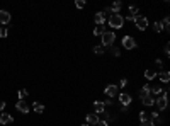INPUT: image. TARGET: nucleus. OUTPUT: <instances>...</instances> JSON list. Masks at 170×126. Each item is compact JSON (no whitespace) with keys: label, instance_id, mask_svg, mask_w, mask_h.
<instances>
[{"label":"nucleus","instance_id":"1","mask_svg":"<svg viewBox=\"0 0 170 126\" xmlns=\"http://www.w3.org/2000/svg\"><path fill=\"white\" fill-rule=\"evenodd\" d=\"M109 26L114 27V29H122V26H124V17L119 14H112L111 17H109Z\"/></svg>","mask_w":170,"mask_h":126},{"label":"nucleus","instance_id":"2","mask_svg":"<svg viewBox=\"0 0 170 126\" xmlns=\"http://www.w3.org/2000/svg\"><path fill=\"white\" fill-rule=\"evenodd\" d=\"M114 39H116V34L112 31H106L102 34V46H112Z\"/></svg>","mask_w":170,"mask_h":126},{"label":"nucleus","instance_id":"3","mask_svg":"<svg viewBox=\"0 0 170 126\" xmlns=\"http://www.w3.org/2000/svg\"><path fill=\"white\" fill-rule=\"evenodd\" d=\"M119 102L122 104V111H128V106L133 102V97H131L129 94L122 92V94H119Z\"/></svg>","mask_w":170,"mask_h":126},{"label":"nucleus","instance_id":"4","mask_svg":"<svg viewBox=\"0 0 170 126\" xmlns=\"http://www.w3.org/2000/svg\"><path fill=\"white\" fill-rule=\"evenodd\" d=\"M122 46H124L126 49L136 48V39H134L133 36H124V37H122Z\"/></svg>","mask_w":170,"mask_h":126},{"label":"nucleus","instance_id":"5","mask_svg":"<svg viewBox=\"0 0 170 126\" xmlns=\"http://www.w3.org/2000/svg\"><path fill=\"white\" fill-rule=\"evenodd\" d=\"M134 24H136V27L140 31H145L148 27V19L143 17V15H136V19H134Z\"/></svg>","mask_w":170,"mask_h":126},{"label":"nucleus","instance_id":"6","mask_svg":"<svg viewBox=\"0 0 170 126\" xmlns=\"http://www.w3.org/2000/svg\"><path fill=\"white\" fill-rule=\"evenodd\" d=\"M156 108L160 109V111H163V109H167V106H168V99H167V96H158V99L155 100Z\"/></svg>","mask_w":170,"mask_h":126},{"label":"nucleus","instance_id":"7","mask_svg":"<svg viewBox=\"0 0 170 126\" xmlns=\"http://www.w3.org/2000/svg\"><path fill=\"white\" fill-rule=\"evenodd\" d=\"M99 116L95 114V112H90V114H87V124L89 126H95L97 123H99Z\"/></svg>","mask_w":170,"mask_h":126},{"label":"nucleus","instance_id":"8","mask_svg":"<svg viewBox=\"0 0 170 126\" xmlns=\"http://www.w3.org/2000/svg\"><path fill=\"white\" fill-rule=\"evenodd\" d=\"M15 109H17L19 112H24V114H26V112H29V108H27V104L24 102V100H21V99H19V100H17V104H15Z\"/></svg>","mask_w":170,"mask_h":126},{"label":"nucleus","instance_id":"9","mask_svg":"<svg viewBox=\"0 0 170 126\" xmlns=\"http://www.w3.org/2000/svg\"><path fill=\"white\" fill-rule=\"evenodd\" d=\"M104 92H106V96H109V97H116L118 96V85H107Z\"/></svg>","mask_w":170,"mask_h":126},{"label":"nucleus","instance_id":"10","mask_svg":"<svg viewBox=\"0 0 170 126\" xmlns=\"http://www.w3.org/2000/svg\"><path fill=\"white\" fill-rule=\"evenodd\" d=\"M94 21H95L97 26H102V24L106 22V14H104V12H97V14L94 15Z\"/></svg>","mask_w":170,"mask_h":126},{"label":"nucleus","instance_id":"11","mask_svg":"<svg viewBox=\"0 0 170 126\" xmlns=\"http://www.w3.org/2000/svg\"><path fill=\"white\" fill-rule=\"evenodd\" d=\"M10 22V14L7 10H0V24H9Z\"/></svg>","mask_w":170,"mask_h":126},{"label":"nucleus","instance_id":"12","mask_svg":"<svg viewBox=\"0 0 170 126\" xmlns=\"http://www.w3.org/2000/svg\"><path fill=\"white\" fill-rule=\"evenodd\" d=\"M14 121V118H12L10 114H7V112H2L0 114V124H9V123Z\"/></svg>","mask_w":170,"mask_h":126},{"label":"nucleus","instance_id":"13","mask_svg":"<svg viewBox=\"0 0 170 126\" xmlns=\"http://www.w3.org/2000/svg\"><path fill=\"white\" fill-rule=\"evenodd\" d=\"M141 102H143L145 106H148V108H150V106H153V104H155V99H153V97L148 94V96H143V97H141Z\"/></svg>","mask_w":170,"mask_h":126},{"label":"nucleus","instance_id":"14","mask_svg":"<svg viewBox=\"0 0 170 126\" xmlns=\"http://www.w3.org/2000/svg\"><path fill=\"white\" fill-rule=\"evenodd\" d=\"M94 109H95V114H100V112L106 111V106H104V102L97 100V102H94Z\"/></svg>","mask_w":170,"mask_h":126},{"label":"nucleus","instance_id":"15","mask_svg":"<svg viewBox=\"0 0 170 126\" xmlns=\"http://www.w3.org/2000/svg\"><path fill=\"white\" fill-rule=\"evenodd\" d=\"M109 9H111L112 14H119V10H121V2H119V0H118V2H114Z\"/></svg>","mask_w":170,"mask_h":126},{"label":"nucleus","instance_id":"16","mask_svg":"<svg viewBox=\"0 0 170 126\" xmlns=\"http://www.w3.org/2000/svg\"><path fill=\"white\" fill-rule=\"evenodd\" d=\"M150 92L155 94V96H160L163 92V89H162V85H153V87H150Z\"/></svg>","mask_w":170,"mask_h":126},{"label":"nucleus","instance_id":"17","mask_svg":"<svg viewBox=\"0 0 170 126\" xmlns=\"http://www.w3.org/2000/svg\"><path fill=\"white\" fill-rule=\"evenodd\" d=\"M155 77H156L155 70H146V72H145V78H146V80H153Z\"/></svg>","mask_w":170,"mask_h":126},{"label":"nucleus","instance_id":"18","mask_svg":"<svg viewBox=\"0 0 170 126\" xmlns=\"http://www.w3.org/2000/svg\"><path fill=\"white\" fill-rule=\"evenodd\" d=\"M33 109L37 112V114H41V112L44 111V106H43V104H39V102H34L33 104Z\"/></svg>","mask_w":170,"mask_h":126},{"label":"nucleus","instance_id":"19","mask_svg":"<svg viewBox=\"0 0 170 126\" xmlns=\"http://www.w3.org/2000/svg\"><path fill=\"white\" fill-rule=\"evenodd\" d=\"M160 80L162 82H170V73L167 70H163L162 73H160Z\"/></svg>","mask_w":170,"mask_h":126},{"label":"nucleus","instance_id":"20","mask_svg":"<svg viewBox=\"0 0 170 126\" xmlns=\"http://www.w3.org/2000/svg\"><path fill=\"white\" fill-rule=\"evenodd\" d=\"M104 33H106V29H104L102 26H97L95 29H94V36H102Z\"/></svg>","mask_w":170,"mask_h":126},{"label":"nucleus","instance_id":"21","mask_svg":"<svg viewBox=\"0 0 170 126\" xmlns=\"http://www.w3.org/2000/svg\"><path fill=\"white\" fill-rule=\"evenodd\" d=\"M17 96H19V99H21V100H24L27 96H29V94H27V90H26V89H21V90L17 92Z\"/></svg>","mask_w":170,"mask_h":126},{"label":"nucleus","instance_id":"22","mask_svg":"<svg viewBox=\"0 0 170 126\" xmlns=\"http://www.w3.org/2000/svg\"><path fill=\"white\" fill-rule=\"evenodd\" d=\"M152 123H153V124H158V123H162V121H160L158 112H153V114H152Z\"/></svg>","mask_w":170,"mask_h":126},{"label":"nucleus","instance_id":"23","mask_svg":"<svg viewBox=\"0 0 170 126\" xmlns=\"http://www.w3.org/2000/svg\"><path fill=\"white\" fill-rule=\"evenodd\" d=\"M140 121H141L140 124H145V123L148 121V116H146V112H145V111H141V112H140Z\"/></svg>","mask_w":170,"mask_h":126},{"label":"nucleus","instance_id":"24","mask_svg":"<svg viewBox=\"0 0 170 126\" xmlns=\"http://www.w3.org/2000/svg\"><path fill=\"white\" fill-rule=\"evenodd\" d=\"M148 94H150V87H148V85H145L143 89L140 90V97H143V96H148Z\"/></svg>","mask_w":170,"mask_h":126},{"label":"nucleus","instance_id":"25","mask_svg":"<svg viewBox=\"0 0 170 126\" xmlns=\"http://www.w3.org/2000/svg\"><path fill=\"white\" fill-rule=\"evenodd\" d=\"M94 53H95V55H102V53H104V46H95V48H94Z\"/></svg>","mask_w":170,"mask_h":126},{"label":"nucleus","instance_id":"26","mask_svg":"<svg viewBox=\"0 0 170 126\" xmlns=\"http://www.w3.org/2000/svg\"><path fill=\"white\" fill-rule=\"evenodd\" d=\"M153 29H155V31H156V33H160V31H162V29H163V26H162V22H155V24H153Z\"/></svg>","mask_w":170,"mask_h":126},{"label":"nucleus","instance_id":"27","mask_svg":"<svg viewBox=\"0 0 170 126\" xmlns=\"http://www.w3.org/2000/svg\"><path fill=\"white\" fill-rule=\"evenodd\" d=\"M136 14H138V7H133V5H131V7H129V15L136 17Z\"/></svg>","mask_w":170,"mask_h":126},{"label":"nucleus","instance_id":"28","mask_svg":"<svg viewBox=\"0 0 170 126\" xmlns=\"http://www.w3.org/2000/svg\"><path fill=\"white\" fill-rule=\"evenodd\" d=\"M111 53H112V55H114V56H119V55H121V51H119V48H116V46H111Z\"/></svg>","mask_w":170,"mask_h":126},{"label":"nucleus","instance_id":"29","mask_svg":"<svg viewBox=\"0 0 170 126\" xmlns=\"http://www.w3.org/2000/svg\"><path fill=\"white\" fill-rule=\"evenodd\" d=\"M75 7H77V9H83L85 2H83V0H77V2H75Z\"/></svg>","mask_w":170,"mask_h":126},{"label":"nucleus","instance_id":"30","mask_svg":"<svg viewBox=\"0 0 170 126\" xmlns=\"http://www.w3.org/2000/svg\"><path fill=\"white\" fill-rule=\"evenodd\" d=\"M9 34V31H7V27H0V37H5Z\"/></svg>","mask_w":170,"mask_h":126},{"label":"nucleus","instance_id":"31","mask_svg":"<svg viewBox=\"0 0 170 126\" xmlns=\"http://www.w3.org/2000/svg\"><path fill=\"white\" fill-rule=\"evenodd\" d=\"M162 26L165 27V29H168V26H170V19L168 17H165L163 19V22H162Z\"/></svg>","mask_w":170,"mask_h":126},{"label":"nucleus","instance_id":"32","mask_svg":"<svg viewBox=\"0 0 170 126\" xmlns=\"http://www.w3.org/2000/svg\"><path fill=\"white\" fill-rule=\"evenodd\" d=\"M163 53H165V55H170V46H168V43L163 46Z\"/></svg>","mask_w":170,"mask_h":126},{"label":"nucleus","instance_id":"33","mask_svg":"<svg viewBox=\"0 0 170 126\" xmlns=\"http://www.w3.org/2000/svg\"><path fill=\"white\" fill-rule=\"evenodd\" d=\"M97 124L99 126H109V123H107V119H102V121H99Z\"/></svg>","mask_w":170,"mask_h":126},{"label":"nucleus","instance_id":"34","mask_svg":"<svg viewBox=\"0 0 170 126\" xmlns=\"http://www.w3.org/2000/svg\"><path fill=\"white\" fill-rule=\"evenodd\" d=\"M119 85H121V87H126V85H128V80H126V78H122V80L119 82Z\"/></svg>","mask_w":170,"mask_h":126},{"label":"nucleus","instance_id":"35","mask_svg":"<svg viewBox=\"0 0 170 126\" xmlns=\"http://www.w3.org/2000/svg\"><path fill=\"white\" fill-rule=\"evenodd\" d=\"M141 126H155V124H153L152 121H146V123H145V124H141Z\"/></svg>","mask_w":170,"mask_h":126},{"label":"nucleus","instance_id":"36","mask_svg":"<svg viewBox=\"0 0 170 126\" xmlns=\"http://www.w3.org/2000/svg\"><path fill=\"white\" fill-rule=\"evenodd\" d=\"M126 19H128V21H134L136 17H133V15H129V14H128V15H126Z\"/></svg>","mask_w":170,"mask_h":126},{"label":"nucleus","instance_id":"37","mask_svg":"<svg viewBox=\"0 0 170 126\" xmlns=\"http://www.w3.org/2000/svg\"><path fill=\"white\" fill-rule=\"evenodd\" d=\"M5 108V102H4V100H0V109H4Z\"/></svg>","mask_w":170,"mask_h":126},{"label":"nucleus","instance_id":"38","mask_svg":"<svg viewBox=\"0 0 170 126\" xmlns=\"http://www.w3.org/2000/svg\"><path fill=\"white\" fill-rule=\"evenodd\" d=\"M82 126H89V124H87V123H85V124H82Z\"/></svg>","mask_w":170,"mask_h":126}]
</instances>
